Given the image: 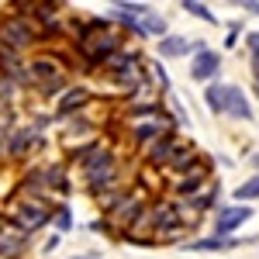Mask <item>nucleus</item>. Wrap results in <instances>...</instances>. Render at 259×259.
Segmentation results:
<instances>
[{
  "label": "nucleus",
  "mask_w": 259,
  "mask_h": 259,
  "mask_svg": "<svg viewBox=\"0 0 259 259\" xmlns=\"http://www.w3.org/2000/svg\"><path fill=\"white\" fill-rule=\"evenodd\" d=\"M31 45H38V24L14 11H0V49L24 56Z\"/></svg>",
  "instance_id": "1"
},
{
  "label": "nucleus",
  "mask_w": 259,
  "mask_h": 259,
  "mask_svg": "<svg viewBox=\"0 0 259 259\" xmlns=\"http://www.w3.org/2000/svg\"><path fill=\"white\" fill-rule=\"evenodd\" d=\"M52 211H56V204L49 197H28V194H21V197L11 204V221L18 225L21 232L35 235L45 225H52Z\"/></svg>",
  "instance_id": "2"
},
{
  "label": "nucleus",
  "mask_w": 259,
  "mask_h": 259,
  "mask_svg": "<svg viewBox=\"0 0 259 259\" xmlns=\"http://www.w3.org/2000/svg\"><path fill=\"white\" fill-rule=\"evenodd\" d=\"M145 207H149V204H145V197L128 190V194H124V197H121L118 204L104 214V218L111 221L114 228H121V235H128V228H135V225H139V218L145 214Z\"/></svg>",
  "instance_id": "3"
},
{
  "label": "nucleus",
  "mask_w": 259,
  "mask_h": 259,
  "mask_svg": "<svg viewBox=\"0 0 259 259\" xmlns=\"http://www.w3.org/2000/svg\"><path fill=\"white\" fill-rule=\"evenodd\" d=\"M0 145H4V156L7 159L18 162V159H28L31 152H38L41 145H45V139H41V132H35L31 124H24V128H14Z\"/></svg>",
  "instance_id": "4"
},
{
  "label": "nucleus",
  "mask_w": 259,
  "mask_h": 259,
  "mask_svg": "<svg viewBox=\"0 0 259 259\" xmlns=\"http://www.w3.org/2000/svg\"><path fill=\"white\" fill-rule=\"evenodd\" d=\"M249 218H252V207H249V204H228V207H218L211 235H218V239H235V232H239Z\"/></svg>",
  "instance_id": "5"
},
{
  "label": "nucleus",
  "mask_w": 259,
  "mask_h": 259,
  "mask_svg": "<svg viewBox=\"0 0 259 259\" xmlns=\"http://www.w3.org/2000/svg\"><path fill=\"white\" fill-rule=\"evenodd\" d=\"M90 100H94L90 87H83V83H69V90L56 100V118H59V121L76 118V114H83V107H87Z\"/></svg>",
  "instance_id": "6"
},
{
  "label": "nucleus",
  "mask_w": 259,
  "mask_h": 259,
  "mask_svg": "<svg viewBox=\"0 0 259 259\" xmlns=\"http://www.w3.org/2000/svg\"><path fill=\"white\" fill-rule=\"evenodd\" d=\"M28 232H21L11 218L0 221V259H21L24 249H28Z\"/></svg>",
  "instance_id": "7"
},
{
  "label": "nucleus",
  "mask_w": 259,
  "mask_h": 259,
  "mask_svg": "<svg viewBox=\"0 0 259 259\" xmlns=\"http://www.w3.org/2000/svg\"><path fill=\"white\" fill-rule=\"evenodd\" d=\"M218 69H221V56L214 52V49H207V45L190 59V76H194L197 83H204V87L218 80Z\"/></svg>",
  "instance_id": "8"
},
{
  "label": "nucleus",
  "mask_w": 259,
  "mask_h": 259,
  "mask_svg": "<svg viewBox=\"0 0 259 259\" xmlns=\"http://www.w3.org/2000/svg\"><path fill=\"white\" fill-rule=\"evenodd\" d=\"M59 124H62V145H66V149H73V142L87 145V142H94V135H97V124L90 118H83V114L66 118V121H59Z\"/></svg>",
  "instance_id": "9"
},
{
  "label": "nucleus",
  "mask_w": 259,
  "mask_h": 259,
  "mask_svg": "<svg viewBox=\"0 0 259 259\" xmlns=\"http://www.w3.org/2000/svg\"><path fill=\"white\" fill-rule=\"evenodd\" d=\"M173 128H169V121H166V114H159V118H149V121H139L135 128H132V139H135V145H139L142 152L152 145V142H159L162 135H169Z\"/></svg>",
  "instance_id": "10"
},
{
  "label": "nucleus",
  "mask_w": 259,
  "mask_h": 259,
  "mask_svg": "<svg viewBox=\"0 0 259 259\" xmlns=\"http://www.w3.org/2000/svg\"><path fill=\"white\" fill-rule=\"evenodd\" d=\"M200 49H204V45L194 41V38H187V35H166V38L159 41V56L162 59H187V56L194 59Z\"/></svg>",
  "instance_id": "11"
},
{
  "label": "nucleus",
  "mask_w": 259,
  "mask_h": 259,
  "mask_svg": "<svg viewBox=\"0 0 259 259\" xmlns=\"http://www.w3.org/2000/svg\"><path fill=\"white\" fill-rule=\"evenodd\" d=\"M177 149H180V139H177V132H169V135H162L159 142H152V145L145 149V162H149V166L166 169V166H169V159L177 156Z\"/></svg>",
  "instance_id": "12"
},
{
  "label": "nucleus",
  "mask_w": 259,
  "mask_h": 259,
  "mask_svg": "<svg viewBox=\"0 0 259 259\" xmlns=\"http://www.w3.org/2000/svg\"><path fill=\"white\" fill-rule=\"evenodd\" d=\"M56 62H59V56H56V52L28 59V66H31V83L38 87V83H49V80H62V76H69V73H66V69H59Z\"/></svg>",
  "instance_id": "13"
},
{
  "label": "nucleus",
  "mask_w": 259,
  "mask_h": 259,
  "mask_svg": "<svg viewBox=\"0 0 259 259\" xmlns=\"http://www.w3.org/2000/svg\"><path fill=\"white\" fill-rule=\"evenodd\" d=\"M200 159V152H197V145L194 142H180V149H177V156L169 159V166H166V173L177 180V177H187L190 169H194V162Z\"/></svg>",
  "instance_id": "14"
},
{
  "label": "nucleus",
  "mask_w": 259,
  "mask_h": 259,
  "mask_svg": "<svg viewBox=\"0 0 259 259\" xmlns=\"http://www.w3.org/2000/svg\"><path fill=\"white\" fill-rule=\"evenodd\" d=\"M204 107H207L214 118H221V114L228 111V83H221V80L207 83V87H204Z\"/></svg>",
  "instance_id": "15"
},
{
  "label": "nucleus",
  "mask_w": 259,
  "mask_h": 259,
  "mask_svg": "<svg viewBox=\"0 0 259 259\" xmlns=\"http://www.w3.org/2000/svg\"><path fill=\"white\" fill-rule=\"evenodd\" d=\"M225 118L252 121V104H249V97H245L242 87H228V111H225Z\"/></svg>",
  "instance_id": "16"
},
{
  "label": "nucleus",
  "mask_w": 259,
  "mask_h": 259,
  "mask_svg": "<svg viewBox=\"0 0 259 259\" xmlns=\"http://www.w3.org/2000/svg\"><path fill=\"white\" fill-rule=\"evenodd\" d=\"M142 56L139 52H132V49H121L118 56H114V59L107 62V66H104V73H107V76H118V73H128V69H135V66H142Z\"/></svg>",
  "instance_id": "17"
},
{
  "label": "nucleus",
  "mask_w": 259,
  "mask_h": 259,
  "mask_svg": "<svg viewBox=\"0 0 259 259\" xmlns=\"http://www.w3.org/2000/svg\"><path fill=\"white\" fill-rule=\"evenodd\" d=\"M166 35H169V24H166V18H162V14H156V11H152L149 18L139 21V38H159L162 41Z\"/></svg>",
  "instance_id": "18"
},
{
  "label": "nucleus",
  "mask_w": 259,
  "mask_h": 259,
  "mask_svg": "<svg viewBox=\"0 0 259 259\" xmlns=\"http://www.w3.org/2000/svg\"><path fill=\"white\" fill-rule=\"evenodd\" d=\"M235 245H239V239H218V235H207V239L190 242L187 249H190V252H225V249H235Z\"/></svg>",
  "instance_id": "19"
},
{
  "label": "nucleus",
  "mask_w": 259,
  "mask_h": 259,
  "mask_svg": "<svg viewBox=\"0 0 259 259\" xmlns=\"http://www.w3.org/2000/svg\"><path fill=\"white\" fill-rule=\"evenodd\" d=\"M218 200H221V187H218V180H214V183H207L197 197H194V204H197L200 214H207V211H214V207H218Z\"/></svg>",
  "instance_id": "20"
},
{
  "label": "nucleus",
  "mask_w": 259,
  "mask_h": 259,
  "mask_svg": "<svg viewBox=\"0 0 259 259\" xmlns=\"http://www.w3.org/2000/svg\"><path fill=\"white\" fill-rule=\"evenodd\" d=\"M52 228H56V235H66V232H73V207L59 200L56 204V211H52Z\"/></svg>",
  "instance_id": "21"
},
{
  "label": "nucleus",
  "mask_w": 259,
  "mask_h": 259,
  "mask_svg": "<svg viewBox=\"0 0 259 259\" xmlns=\"http://www.w3.org/2000/svg\"><path fill=\"white\" fill-rule=\"evenodd\" d=\"M180 7H183V11H187L190 18L204 21V24H218V14H214V11H211L207 4H200V0H183Z\"/></svg>",
  "instance_id": "22"
},
{
  "label": "nucleus",
  "mask_w": 259,
  "mask_h": 259,
  "mask_svg": "<svg viewBox=\"0 0 259 259\" xmlns=\"http://www.w3.org/2000/svg\"><path fill=\"white\" fill-rule=\"evenodd\" d=\"M145 73H149L152 87H159V94H169V90H173V87H169V76H166V66H162V62H149V66H145Z\"/></svg>",
  "instance_id": "23"
},
{
  "label": "nucleus",
  "mask_w": 259,
  "mask_h": 259,
  "mask_svg": "<svg viewBox=\"0 0 259 259\" xmlns=\"http://www.w3.org/2000/svg\"><path fill=\"white\" fill-rule=\"evenodd\" d=\"M235 200H256L259 197V177H249V180H242L239 187H235V194H232Z\"/></svg>",
  "instance_id": "24"
},
{
  "label": "nucleus",
  "mask_w": 259,
  "mask_h": 259,
  "mask_svg": "<svg viewBox=\"0 0 259 259\" xmlns=\"http://www.w3.org/2000/svg\"><path fill=\"white\" fill-rule=\"evenodd\" d=\"M169 107H173V118H177L180 124H190V111H187V107H183L177 97H169Z\"/></svg>",
  "instance_id": "25"
},
{
  "label": "nucleus",
  "mask_w": 259,
  "mask_h": 259,
  "mask_svg": "<svg viewBox=\"0 0 259 259\" xmlns=\"http://www.w3.org/2000/svg\"><path fill=\"white\" fill-rule=\"evenodd\" d=\"M245 49H249L252 59H259V31H249V35H245Z\"/></svg>",
  "instance_id": "26"
},
{
  "label": "nucleus",
  "mask_w": 259,
  "mask_h": 259,
  "mask_svg": "<svg viewBox=\"0 0 259 259\" xmlns=\"http://www.w3.org/2000/svg\"><path fill=\"white\" fill-rule=\"evenodd\" d=\"M235 45H239V21H235V24L228 28V35H225V49H235Z\"/></svg>",
  "instance_id": "27"
},
{
  "label": "nucleus",
  "mask_w": 259,
  "mask_h": 259,
  "mask_svg": "<svg viewBox=\"0 0 259 259\" xmlns=\"http://www.w3.org/2000/svg\"><path fill=\"white\" fill-rule=\"evenodd\" d=\"M56 245H59V235H49V239H45V245H41V252L49 256V252H56Z\"/></svg>",
  "instance_id": "28"
},
{
  "label": "nucleus",
  "mask_w": 259,
  "mask_h": 259,
  "mask_svg": "<svg viewBox=\"0 0 259 259\" xmlns=\"http://www.w3.org/2000/svg\"><path fill=\"white\" fill-rule=\"evenodd\" d=\"M107 228H111V221H107V218H97L94 225H90V232H97V235H100V232H107Z\"/></svg>",
  "instance_id": "29"
},
{
  "label": "nucleus",
  "mask_w": 259,
  "mask_h": 259,
  "mask_svg": "<svg viewBox=\"0 0 259 259\" xmlns=\"http://www.w3.org/2000/svg\"><path fill=\"white\" fill-rule=\"evenodd\" d=\"M242 11H249V14H256L259 18V0H245V4H239Z\"/></svg>",
  "instance_id": "30"
},
{
  "label": "nucleus",
  "mask_w": 259,
  "mask_h": 259,
  "mask_svg": "<svg viewBox=\"0 0 259 259\" xmlns=\"http://www.w3.org/2000/svg\"><path fill=\"white\" fill-rule=\"evenodd\" d=\"M249 162H252V169H256V177H259V152H252V156H249Z\"/></svg>",
  "instance_id": "31"
},
{
  "label": "nucleus",
  "mask_w": 259,
  "mask_h": 259,
  "mask_svg": "<svg viewBox=\"0 0 259 259\" xmlns=\"http://www.w3.org/2000/svg\"><path fill=\"white\" fill-rule=\"evenodd\" d=\"M73 259H97V256H94V252H87V256H73Z\"/></svg>",
  "instance_id": "32"
},
{
  "label": "nucleus",
  "mask_w": 259,
  "mask_h": 259,
  "mask_svg": "<svg viewBox=\"0 0 259 259\" xmlns=\"http://www.w3.org/2000/svg\"><path fill=\"white\" fill-rule=\"evenodd\" d=\"M256 97H259V83H256Z\"/></svg>",
  "instance_id": "33"
},
{
  "label": "nucleus",
  "mask_w": 259,
  "mask_h": 259,
  "mask_svg": "<svg viewBox=\"0 0 259 259\" xmlns=\"http://www.w3.org/2000/svg\"><path fill=\"white\" fill-rule=\"evenodd\" d=\"M256 83H259V69H256Z\"/></svg>",
  "instance_id": "34"
}]
</instances>
